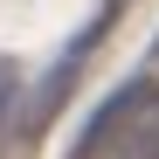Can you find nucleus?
I'll return each mask as SVG.
<instances>
[{
	"instance_id": "nucleus-1",
	"label": "nucleus",
	"mask_w": 159,
	"mask_h": 159,
	"mask_svg": "<svg viewBox=\"0 0 159 159\" xmlns=\"http://www.w3.org/2000/svg\"><path fill=\"white\" fill-rule=\"evenodd\" d=\"M152 104H159V76H131V83H118L111 97L97 104V118L76 131V159H104V152L131 131V118H145Z\"/></svg>"
},
{
	"instance_id": "nucleus-3",
	"label": "nucleus",
	"mask_w": 159,
	"mask_h": 159,
	"mask_svg": "<svg viewBox=\"0 0 159 159\" xmlns=\"http://www.w3.org/2000/svg\"><path fill=\"white\" fill-rule=\"evenodd\" d=\"M104 159H159V104H152L145 118H131V131H125Z\"/></svg>"
},
{
	"instance_id": "nucleus-5",
	"label": "nucleus",
	"mask_w": 159,
	"mask_h": 159,
	"mask_svg": "<svg viewBox=\"0 0 159 159\" xmlns=\"http://www.w3.org/2000/svg\"><path fill=\"white\" fill-rule=\"evenodd\" d=\"M145 76H159V42H152V69H145Z\"/></svg>"
},
{
	"instance_id": "nucleus-2",
	"label": "nucleus",
	"mask_w": 159,
	"mask_h": 159,
	"mask_svg": "<svg viewBox=\"0 0 159 159\" xmlns=\"http://www.w3.org/2000/svg\"><path fill=\"white\" fill-rule=\"evenodd\" d=\"M104 28H111V14H97L90 28L76 35L69 48H62V62H56V69H48L42 83H35V97H21V111H14V118H21V131H42L48 118L62 111V97H69V83H76V69H83V56H90V48L104 42Z\"/></svg>"
},
{
	"instance_id": "nucleus-4",
	"label": "nucleus",
	"mask_w": 159,
	"mask_h": 159,
	"mask_svg": "<svg viewBox=\"0 0 159 159\" xmlns=\"http://www.w3.org/2000/svg\"><path fill=\"white\" fill-rule=\"evenodd\" d=\"M14 111H21V83H14V69L0 62V152H7V139H14Z\"/></svg>"
}]
</instances>
